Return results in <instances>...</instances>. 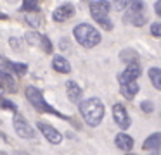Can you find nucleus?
Returning <instances> with one entry per match:
<instances>
[{"mask_svg":"<svg viewBox=\"0 0 161 155\" xmlns=\"http://www.w3.org/2000/svg\"><path fill=\"white\" fill-rule=\"evenodd\" d=\"M75 14V5L73 3H63L61 7H57L56 10H54V21H57V23H61V21H68L69 17H73Z\"/></svg>","mask_w":161,"mask_h":155,"instance_id":"10","label":"nucleus"},{"mask_svg":"<svg viewBox=\"0 0 161 155\" xmlns=\"http://www.w3.org/2000/svg\"><path fill=\"white\" fill-rule=\"evenodd\" d=\"M119 59H121L123 62H126V64H137V62H139V54H137L135 50H132V48H125V50L119 54Z\"/></svg>","mask_w":161,"mask_h":155,"instance_id":"17","label":"nucleus"},{"mask_svg":"<svg viewBox=\"0 0 161 155\" xmlns=\"http://www.w3.org/2000/svg\"><path fill=\"white\" fill-rule=\"evenodd\" d=\"M139 76H140V65H139V62H137V64H128L125 71L118 76V81H119V85H121V83L137 81V78H139Z\"/></svg>","mask_w":161,"mask_h":155,"instance_id":"9","label":"nucleus"},{"mask_svg":"<svg viewBox=\"0 0 161 155\" xmlns=\"http://www.w3.org/2000/svg\"><path fill=\"white\" fill-rule=\"evenodd\" d=\"M2 64H4V67L7 69L5 72H16V74L23 76V74H26V71H28V65L26 64H18V62H11V60H5V59H2Z\"/></svg>","mask_w":161,"mask_h":155,"instance_id":"14","label":"nucleus"},{"mask_svg":"<svg viewBox=\"0 0 161 155\" xmlns=\"http://www.w3.org/2000/svg\"><path fill=\"white\" fill-rule=\"evenodd\" d=\"M142 147L146 150H159L161 148V133H153L151 136H147Z\"/></svg>","mask_w":161,"mask_h":155,"instance_id":"16","label":"nucleus"},{"mask_svg":"<svg viewBox=\"0 0 161 155\" xmlns=\"http://www.w3.org/2000/svg\"><path fill=\"white\" fill-rule=\"evenodd\" d=\"M52 67H54V71L61 72V74H69L71 72L69 62H68L64 57H61V55H56V57L52 59Z\"/></svg>","mask_w":161,"mask_h":155,"instance_id":"12","label":"nucleus"},{"mask_svg":"<svg viewBox=\"0 0 161 155\" xmlns=\"http://www.w3.org/2000/svg\"><path fill=\"white\" fill-rule=\"evenodd\" d=\"M149 79H151V83H153L154 88L161 91V69L151 67L149 69Z\"/></svg>","mask_w":161,"mask_h":155,"instance_id":"18","label":"nucleus"},{"mask_svg":"<svg viewBox=\"0 0 161 155\" xmlns=\"http://www.w3.org/2000/svg\"><path fill=\"white\" fill-rule=\"evenodd\" d=\"M126 23L133 24V26H144L147 23V16H146V3L142 0H133L130 10L125 17Z\"/></svg>","mask_w":161,"mask_h":155,"instance_id":"5","label":"nucleus"},{"mask_svg":"<svg viewBox=\"0 0 161 155\" xmlns=\"http://www.w3.org/2000/svg\"><path fill=\"white\" fill-rule=\"evenodd\" d=\"M113 117H114L116 124H118L121 129H126V127H130V116L126 114V109L121 105V103H116V105H113Z\"/></svg>","mask_w":161,"mask_h":155,"instance_id":"8","label":"nucleus"},{"mask_svg":"<svg viewBox=\"0 0 161 155\" xmlns=\"http://www.w3.org/2000/svg\"><path fill=\"white\" fill-rule=\"evenodd\" d=\"M66 93H68V98L75 103V102H80L81 100V93L83 91H81V88L75 81H68L66 83Z\"/></svg>","mask_w":161,"mask_h":155,"instance_id":"13","label":"nucleus"},{"mask_svg":"<svg viewBox=\"0 0 161 155\" xmlns=\"http://www.w3.org/2000/svg\"><path fill=\"white\" fill-rule=\"evenodd\" d=\"M109 10H111V3L108 0H95L90 3V14L104 29H113V23L109 21Z\"/></svg>","mask_w":161,"mask_h":155,"instance_id":"4","label":"nucleus"},{"mask_svg":"<svg viewBox=\"0 0 161 155\" xmlns=\"http://www.w3.org/2000/svg\"><path fill=\"white\" fill-rule=\"evenodd\" d=\"M26 40H28L30 43H36V41H40V36L36 34V31H28V34H26Z\"/></svg>","mask_w":161,"mask_h":155,"instance_id":"25","label":"nucleus"},{"mask_svg":"<svg viewBox=\"0 0 161 155\" xmlns=\"http://www.w3.org/2000/svg\"><path fill=\"white\" fill-rule=\"evenodd\" d=\"M128 155H135V153H128Z\"/></svg>","mask_w":161,"mask_h":155,"instance_id":"32","label":"nucleus"},{"mask_svg":"<svg viewBox=\"0 0 161 155\" xmlns=\"http://www.w3.org/2000/svg\"><path fill=\"white\" fill-rule=\"evenodd\" d=\"M73 31H75V38H76V41L81 45V47H85V48H94L95 45L101 43V33H99V31L88 23L78 24Z\"/></svg>","mask_w":161,"mask_h":155,"instance_id":"2","label":"nucleus"},{"mask_svg":"<svg viewBox=\"0 0 161 155\" xmlns=\"http://www.w3.org/2000/svg\"><path fill=\"white\" fill-rule=\"evenodd\" d=\"M26 21H28V23L31 24V26H35V28L40 24V21L36 19V17H33V16H28V17H26Z\"/></svg>","mask_w":161,"mask_h":155,"instance_id":"27","label":"nucleus"},{"mask_svg":"<svg viewBox=\"0 0 161 155\" xmlns=\"http://www.w3.org/2000/svg\"><path fill=\"white\" fill-rule=\"evenodd\" d=\"M23 10H26V12H33V10H38V3H36V0H23V5H21Z\"/></svg>","mask_w":161,"mask_h":155,"instance_id":"20","label":"nucleus"},{"mask_svg":"<svg viewBox=\"0 0 161 155\" xmlns=\"http://www.w3.org/2000/svg\"><path fill=\"white\" fill-rule=\"evenodd\" d=\"M38 127H40V131H42V134L45 136V140L50 141L52 145H59L61 141H63V134H61L54 126H50V124L42 122V121H40V122H38Z\"/></svg>","mask_w":161,"mask_h":155,"instance_id":"7","label":"nucleus"},{"mask_svg":"<svg viewBox=\"0 0 161 155\" xmlns=\"http://www.w3.org/2000/svg\"><path fill=\"white\" fill-rule=\"evenodd\" d=\"M132 2H133V0H111L113 7H114L116 10H125V9H128V7L132 5Z\"/></svg>","mask_w":161,"mask_h":155,"instance_id":"19","label":"nucleus"},{"mask_svg":"<svg viewBox=\"0 0 161 155\" xmlns=\"http://www.w3.org/2000/svg\"><path fill=\"white\" fill-rule=\"evenodd\" d=\"M154 9H156V12L161 16V0H158V2L154 3Z\"/></svg>","mask_w":161,"mask_h":155,"instance_id":"28","label":"nucleus"},{"mask_svg":"<svg viewBox=\"0 0 161 155\" xmlns=\"http://www.w3.org/2000/svg\"><path fill=\"white\" fill-rule=\"evenodd\" d=\"M9 43L12 45V48H14V50H19V48H21V40H18V38H11V40H9Z\"/></svg>","mask_w":161,"mask_h":155,"instance_id":"26","label":"nucleus"},{"mask_svg":"<svg viewBox=\"0 0 161 155\" xmlns=\"http://www.w3.org/2000/svg\"><path fill=\"white\" fill-rule=\"evenodd\" d=\"M140 109H142V110H144V112H147V114H151V112H153V109H154V105H153V103H151V102H149V100H144V102H142V103H140Z\"/></svg>","mask_w":161,"mask_h":155,"instance_id":"24","label":"nucleus"},{"mask_svg":"<svg viewBox=\"0 0 161 155\" xmlns=\"http://www.w3.org/2000/svg\"><path fill=\"white\" fill-rule=\"evenodd\" d=\"M0 109H9V110H14L16 112V103H12L11 100H5L4 96L0 95Z\"/></svg>","mask_w":161,"mask_h":155,"instance_id":"21","label":"nucleus"},{"mask_svg":"<svg viewBox=\"0 0 161 155\" xmlns=\"http://www.w3.org/2000/svg\"><path fill=\"white\" fill-rule=\"evenodd\" d=\"M0 19H7V14H4V12H0Z\"/></svg>","mask_w":161,"mask_h":155,"instance_id":"29","label":"nucleus"},{"mask_svg":"<svg viewBox=\"0 0 161 155\" xmlns=\"http://www.w3.org/2000/svg\"><path fill=\"white\" fill-rule=\"evenodd\" d=\"M14 127H16V133L21 138H26V140H33L35 138V129L30 126V122L21 114H16L14 116Z\"/></svg>","mask_w":161,"mask_h":155,"instance_id":"6","label":"nucleus"},{"mask_svg":"<svg viewBox=\"0 0 161 155\" xmlns=\"http://www.w3.org/2000/svg\"><path fill=\"white\" fill-rule=\"evenodd\" d=\"M14 155H28L26 152H14Z\"/></svg>","mask_w":161,"mask_h":155,"instance_id":"30","label":"nucleus"},{"mask_svg":"<svg viewBox=\"0 0 161 155\" xmlns=\"http://www.w3.org/2000/svg\"><path fill=\"white\" fill-rule=\"evenodd\" d=\"M26 98H28L30 103H31V105L35 107L36 110H40V112H49V114H52V116H57V117H63V119H68L64 114L57 112L54 107H50L49 103L43 100L42 91H40L38 88H35V86H28V88H26Z\"/></svg>","mask_w":161,"mask_h":155,"instance_id":"3","label":"nucleus"},{"mask_svg":"<svg viewBox=\"0 0 161 155\" xmlns=\"http://www.w3.org/2000/svg\"><path fill=\"white\" fill-rule=\"evenodd\" d=\"M149 155H159V153H158V152H153V153H149Z\"/></svg>","mask_w":161,"mask_h":155,"instance_id":"31","label":"nucleus"},{"mask_svg":"<svg viewBox=\"0 0 161 155\" xmlns=\"http://www.w3.org/2000/svg\"><path fill=\"white\" fill-rule=\"evenodd\" d=\"M40 43H42V48L47 52V54L52 52V43H50V40L47 36H40Z\"/></svg>","mask_w":161,"mask_h":155,"instance_id":"22","label":"nucleus"},{"mask_svg":"<svg viewBox=\"0 0 161 155\" xmlns=\"http://www.w3.org/2000/svg\"><path fill=\"white\" fill-rule=\"evenodd\" d=\"M121 95L125 96V98H128V100H132L133 96L139 93V85H137V81H130V83H121Z\"/></svg>","mask_w":161,"mask_h":155,"instance_id":"15","label":"nucleus"},{"mask_svg":"<svg viewBox=\"0 0 161 155\" xmlns=\"http://www.w3.org/2000/svg\"><path fill=\"white\" fill-rule=\"evenodd\" d=\"M151 33H153L154 36L161 38V23H153L151 24Z\"/></svg>","mask_w":161,"mask_h":155,"instance_id":"23","label":"nucleus"},{"mask_svg":"<svg viewBox=\"0 0 161 155\" xmlns=\"http://www.w3.org/2000/svg\"><path fill=\"white\" fill-rule=\"evenodd\" d=\"M114 143H116V147H118L119 150L130 152L133 148V138L128 136V134H125V133H119V134H116Z\"/></svg>","mask_w":161,"mask_h":155,"instance_id":"11","label":"nucleus"},{"mask_svg":"<svg viewBox=\"0 0 161 155\" xmlns=\"http://www.w3.org/2000/svg\"><path fill=\"white\" fill-rule=\"evenodd\" d=\"M80 114L83 116L85 122L88 126L95 127L101 124L102 117H104V103L99 98H87L83 102H80Z\"/></svg>","mask_w":161,"mask_h":155,"instance_id":"1","label":"nucleus"}]
</instances>
